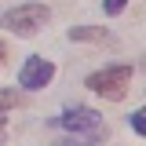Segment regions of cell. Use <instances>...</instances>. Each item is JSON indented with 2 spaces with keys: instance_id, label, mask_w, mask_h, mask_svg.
<instances>
[{
  "instance_id": "52a82bcc",
  "label": "cell",
  "mask_w": 146,
  "mask_h": 146,
  "mask_svg": "<svg viewBox=\"0 0 146 146\" xmlns=\"http://www.w3.org/2000/svg\"><path fill=\"white\" fill-rule=\"evenodd\" d=\"M102 7H106L110 15H121V11L128 7V0H102Z\"/></svg>"
},
{
  "instance_id": "30bf717a",
  "label": "cell",
  "mask_w": 146,
  "mask_h": 146,
  "mask_svg": "<svg viewBox=\"0 0 146 146\" xmlns=\"http://www.w3.org/2000/svg\"><path fill=\"white\" fill-rule=\"evenodd\" d=\"M0 135H4V121H0Z\"/></svg>"
},
{
  "instance_id": "5b68a950",
  "label": "cell",
  "mask_w": 146,
  "mask_h": 146,
  "mask_svg": "<svg viewBox=\"0 0 146 146\" xmlns=\"http://www.w3.org/2000/svg\"><path fill=\"white\" fill-rule=\"evenodd\" d=\"M70 40H91V44H102V40H110L106 29H95V26H77V29H70Z\"/></svg>"
},
{
  "instance_id": "277c9868",
  "label": "cell",
  "mask_w": 146,
  "mask_h": 146,
  "mask_svg": "<svg viewBox=\"0 0 146 146\" xmlns=\"http://www.w3.org/2000/svg\"><path fill=\"white\" fill-rule=\"evenodd\" d=\"M55 77V62H48V58H40V55H29L26 62H22V70H18V88H44L48 80Z\"/></svg>"
},
{
  "instance_id": "3957f363",
  "label": "cell",
  "mask_w": 146,
  "mask_h": 146,
  "mask_svg": "<svg viewBox=\"0 0 146 146\" xmlns=\"http://www.w3.org/2000/svg\"><path fill=\"white\" fill-rule=\"evenodd\" d=\"M55 124L66 128V131H73V135H80V139H88V143L106 139V124H102V117H99L91 106H73V110H66L62 117H55Z\"/></svg>"
},
{
  "instance_id": "6da1fadb",
  "label": "cell",
  "mask_w": 146,
  "mask_h": 146,
  "mask_svg": "<svg viewBox=\"0 0 146 146\" xmlns=\"http://www.w3.org/2000/svg\"><path fill=\"white\" fill-rule=\"evenodd\" d=\"M48 18H51L48 4H18V7L0 15V29H11L18 36H33L36 29H44Z\"/></svg>"
},
{
  "instance_id": "9c48e42d",
  "label": "cell",
  "mask_w": 146,
  "mask_h": 146,
  "mask_svg": "<svg viewBox=\"0 0 146 146\" xmlns=\"http://www.w3.org/2000/svg\"><path fill=\"white\" fill-rule=\"evenodd\" d=\"M4 58H7V48H4V40H0V62H4Z\"/></svg>"
},
{
  "instance_id": "8992f818",
  "label": "cell",
  "mask_w": 146,
  "mask_h": 146,
  "mask_svg": "<svg viewBox=\"0 0 146 146\" xmlns=\"http://www.w3.org/2000/svg\"><path fill=\"white\" fill-rule=\"evenodd\" d=\"M18 102H22V99L15 95V88H11V91H0V110H15Z\"/></svg>"
},
{
  "instance_id": "ba28073f",
  "label": "cell",
  "mask_w": 146,
  "mask_h": 146,
  "mask_svg": "<svg viewBox=\"0 0 146 146\" xmlns=\"http://www.w3.org/2000/svg\"><path fill=\"white\" fill-rule=\"evenodd\" d=\"M143 110H135V113H131V128H135V135H146V124H143Z\"/></svg>"
},
{
  "instance_id": "7a4b0ae2",
  "label": "cell",
  "mask_w": 146,
  "mask_h": 146,
  "mask_svg": "<svg viewBox=\"0 0 146 146\" xmlns=\"http://www.w3.org/2000/svg\"><path fill=\"white\" fill-rule=\"evenodd\" d=\"M131 66L128 62H117V66H106V70H99V73H91L88 77V88L95 91V95H102V99H124L128 88H131Z\"/></svg>"
}]
</instances>
